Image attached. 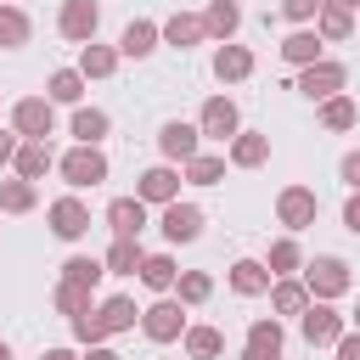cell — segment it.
I'll return each mask as SVG.
<instances>
[{
	"instance_id": "1",
	"label": "cell",
	"mask_w": 360,
	"mask_h": 360,
	"mask_svg": "<svg viewBox=\"0 0 360 360\" xmlns=\"http://www.w3.org/2000/svg\"><path fill=\"white\" fill-rule=\"evenodd\" d=\"M304 287H309V298H343L349 287H354V276H349V264L338 259V253H321L315 264H304Z\"/></svg>"
},
{
	"instance_id": "2",
	"label": "cell",
	"mask_w": 360,
	"mask_h": 360,
	"mask_svg": "<svg viewBox=\"0 0 360 360\" xmlns=\"http://www.w3.org/2000/svg\"><path fill=\"white\" fill-rule=\"evenodd\" d=\"M11 129H17L22 141H51V129H56V101H51V96H22V101L11 107Z\"/></svg>"
},
{
	"instance_id": "3",
	"label": "cell",
	"mask_w": 360,
	"mask_h": 360,
	"mask_svg": "<svg viewBox=\"0 0 360 360\" xmlns=\"http://www.w3.org/2000/svg\"><path fill=\"white\" fill-rule=\"evenodd\" d=\"M56 169H62V180L73 191H84V186H101L107 180V152L101 146H73V152L56 158Z\"/></svg>"
},
{
	"instance_id": "4",
	"label": "cell",
	"mask_w": 360,
	"mask_h": 360,
	"mask_svg": "<svg viewBox=\"0 0 360 360\" xmlns=\"http://www.w3.org/2000/svg\"><path fill=\"white\" fill-rule=\"evenodd\" d=\"M186 326H191V321H186V304H180V298H169V292H163L158 304H146V309H141V332H146L152 343H174Z\"/></svg>"
},
{
	"instance_id": "5",
	"label": "cell",
	"mask_w": 360,
	"mask_h": 360,
	"mask_svg": "<svg viewBox=\"0 0 360 360\" xmlns=\"http://www.w3.org/2000/svg\"><path fill=\"white\" fill-rule=\"evenodd\" d=\"M298 332H304V343H309V349H326V343H338V338H343V315H338L326 298H309V304H304V315H298Z\"/></svg>"
},
{
	"instance_id": "6",
	"label": "cell",
	"mask_w": 360,
	"mask_h": 360,
	"mask_svg": "<svg viewBox=\"0 0 360 360\" xmlns=\"http://www.w3.org/2000/svg\"><path fill=\"white\" fill-rule=\"evenodd\" d=\"M96 28H101V0H62V11H56V34L62 39L90 45Z\"/></svg>"
},
{
	"instance_id": "7",
	"label": "cell",
	"mask_w": 360,
	"mask_h": 360,
	"mask_svg": "<svg viewBox=\"0 0 360 360\" xmlns=\"http://www.w3.org/2000/svg\"><path fill=\"white\" fill-rule=\"evenodd\" d=\"M343 84H349V68H343V62H332V56H321V62L298 68V90H304L309 101H326V96H338Z\"/></svg>"
},
{
	"instance_id": "8",
	"label": "cell",
	"mask_w": 360,
	"mask_h": 360,
	"mask_svg": "<svg viewBox=\"0 0 360 360\" xmlns=\"http://www.w3.org/2000/svg\"><path fill=\"white\" fill-rule=\"evenodd\" d=\"M315 214H321V202H315L309 186H281V191H276V219H281L287 231H309Z\"/></svg>"
},
{
	"instance_id": "9",
	"label": "cell",
	"mask_w": 360,
	"mask_h": 360,
	"mask_svg": "<svg viewBox=\"0 0 360 360\" xmlns=\"http://www.w3.org/2000/svg\"><path fill=\"white\" fill-rule=\"evenodd\" d=\"M158 152H163V163H186V158L202 152V129L186 124V118H169V124L158 129Z\"/></svg>"
},
{
	"instance_id": "10",
	"label": "cell",
	"mask_w": 360,
	"mask_h": 360,
	"mask_svg": "<svg viewBox=\"0 0 360 360\" xmlns=\"http://www.w3.org/2000/svg\"><path fill=\"white\" fill-rule=\"evenodd\" d=\"M197 129H202L208 141H231V135L242 129V112H236V101H231V96H208V101H202V118H197Z\"/></svg>"
},
{
	"instance_id": "11",
	"label": "cell",
	"mask_w": 360,
	"mask_h": 360,
	"mask_svg": "<svg viewBox=\"0 0 360 360\" xmlns=\"http://www.w3.org/2000/svg\"><path fill=\"white\" fill-rule=\"evenodd\" d=\"M45 219H51V231H56L62 242H79V236H90V208H84L79 197H56V202L45 208Z\"/></svg>"
},
{
	"instance_id": "12",
	"label": "cell",
	"mask_w": 360,
	"mask_h": 360,
	"mask_svg": "<svg viewBox=\"0 0 360 360\" xmlns=\"http://www.w3.org/2000/svg\"><path fill=\"white\" fill-rule=\"evenodd\" d=\"M158 231L169 236V242H197L202 236V208L197 202H163V219H158Z\"/></svg>"
},
{
	"instance_id": "13",
	"label": "cell",
	"mask_w": 360,
	"mask_h": 360,
	"mask_svg": "<svg viewBox=\"0 0 360 360\" xmlns=\"http://www.w3.org/2000/svg\"><path fill=\"white\" fill-rule=\"evenodd\" d=\"M135 197H141L146 208H152V202H158V208L174 202V197H180V174H174V163H152V169L135 180Z\"/></svg>"
},
{
	"instance_id": "14",
	"label": "cell",
	"mask_w": 360,
	"mask_h": 360,
	"mask_svg": "<svg viewBox=\"0 0 360 360\" xmlns=\"http://www.w3.org/2000/svg\"><path fill=\"white\" fill-rule=\"evenodd\" d=\"M11 169H17L22 180H45V174L56 169V152H51V141H17V158H11Z\"/></svg>"
},
{
	"instance_id": "15",
	"label": "cell",
	"mask_w": 360,
	"mask_h": 360,
	"mask_svg": "<svg viewBox=\"0 0 360 360\" xmlns=\"http://www.w3.org/2000/svg\"><path fill=\"white\" fill-rule=\"evenodd\" d=\"M107 231L112 236H141L146 231V202L141 197H112L107 202Z\"/></svg>"
},
{
	"instance_id": "16",
	"label": "cell",
	"mask_w": 360,
	"mask_h": 360,
	"mask_svg": "<svg viewBox=\"0 0 360 360\" xmlns=\"http://www.w3.org/2000/svg\"><path fill=\"white\" fill-rule=\"evenodd\" d=\"M321 51H326V39H321L315 28H292V34L281 39V62H287V68H309V62H321Z\"/></svg>"
},
{
	"instance_id": "17",
	"label": "cell",
	"mask_w": 360,
	"mask_h": 360,
	"mask_svg": "<svg viewBox=\"0 0 360 360\" xmlns=\"http://www.w3.org/2000/svg\"><path fill=\"white\" fill-rule=\"evenodd\" d=\"M225 158H231L236 169H259V163L270 158V135H264V129H236V135H231V152H225Z\"/></svg>"
},
{
	"instance_id": "18",
	"label": "cell",
	"mask_w": 360,
	"mask_h": 360,
	"mask_svg": "<svg viewBox=\"0 0 360 360\" xmlns=\"http://www.w3.org/2000/svg\"><path fill=\"white\" fill-rule=\"evenodd\" d=\"M270 270H264V259H236L231 264V292L236 298H259V292H270Z\"/></svg>"
},
{
	"instance_id": "19",
	"label": "cell",
	"mask_w": 360,
	"mask_h": 360,
	"mask_svg": "<svg viewBox=\"0 0 360 360\" xmlns=\"http://www.w3.org/2000/svg\"><path fill=\"white\" fill-rule=\"evenodd\" d=\"M158 39H163V34H158V22L135 17V22H124V34H118V56H135V62H141V56H152V51H158Z\"/></svg>"
},
{
	"instance_id": "20",
	"label": "cell",
	"mask_w": 360,
	"mask_h": 360,
	"mask_svg": "<svg viewBox=\"0 0 360 360\" xmlns=\"http://www.w3.org/2000/svg\"><path fill=\"white\" fill-rule=\"evenodd\" d=\"M248 73H253V51L225 39V45L214 51V79H219V84H236V79H248Z\"/></svg>"
},
{
	"instance_id": "21",
	"label": "cell",
	"mask_w": 360,
	"mask_h": 360,
	"mask_svg": "<svg viewBox=\"0 0 360 360\" xmlns=\"http://www.w3.org/2000/svg\"><path fill=\"white\" fill-rule=\"evenodd\" d=\"M236 28H242V6H236V0H208V11H202V34L225 45Z\"/></svg>"
},
{
	"instance_id": "22",
	"label": "cell",
	"mask_w": 360,
	"mask_h": 360,
	"mask_svg": "<svg viewBox=\"0 0 360 360\" xmlns=\"http://www.w3.org/2000/svg\"><path fill=\"white\" fill-rule=\"evenodd\" d=\"M315 34H321L326 45H343V39L354 34V11H343V6H332V0H326V6L315 11Z\"/></svg>"
},
{
	"instance_id": "23",
	"label": "cell",
	"mask_w": 360,
	"mask_h": 360,
	"mask_svg": "<svg viewBox=\"0 0 360 360\" xmlns=\"http://www.w3.org/2000/svg\"><path fill=\"white\" fill-rule=\"evenodd\" d=\"M84 84H90V79H84L79 68H56V73L45 79V96L62 101V107H79V101H84Z\"/></svg>"
},
{
	"instance_id": "24",
	"label": "cell",
	"mask_w": 360,
	"mask_h": 360,
	"mask_svg": "<svg viewBox=\"0 0 360 360\" xmlns=\"http://www.w3.org/2000/svg\"><path fill=\"white\" fill-rule=\"evenodd\" d=\"M304 304H309V287L304 281H292V276H276L270 281V309L276 315H304Z\"/></svg>"
},
{
	"instance_id": "25",
	"label": "cell",
	"mask_w": 360,
	"mask_h": 360,
	"mask_svg": "<svg viewBox=\"0 0 360 360\" xmlns=\"http://www.w3.org/2000/svg\"><path fill=\"white\" fill-rule=\"evenodd\" d=\"M96 321L107 326V338L112 332H129L135 321H141V309H135V298H124V292H112V298H101V309H96Z\"/></svg>"
},
{
	"instance_id": "26",
	"label": "cell",
	"mask_w": 360,
	"mask_h": 360,
	"mask_svg": "<svg viewBox=\"0 0 360 360\" xmlns=\"http://www.w3.org/2000/svg\"><path fill=\"white\" fill-rule=\"evenodd\" d=\"M180 343H186L191 360H219V354H225V332H219V326H186Z\"/></svg>"
},
{
	"instance_id": "27",
	"label": "cell",
	"mask_w": 360,
	"mask_h": 360,
	"mask_svg": "<svg viewBox=\"0 0 360 360\" xmlns=\"http://www.w3.org/2000/svg\"><path fill=\"white\" fill-rule=\"evenodd\" d=\"M158 34H163V39L174 45V51H191L197 39H208V34H202V17H191V11H174V17H169V22L158 28Z\"/></svg>"
},
{
	"instance_id": "28",
	"label": "cell",
	"mask_w": 360,
	"mask_h": 360,
	"mask_svg": "<svg viewBox=\"0 0 360 360\" xmlns=\"http://www.w3.org/2000/svg\"><path fill=\"white\" fill-rule=\"evenodd\" d=\"M79 73H84V79H112V73H118V45H96V39H90V45L79 51Z\"/></svg>"
},
{
	"instance_id": "29",
	"label": "cell",
	"mask_w": 360,
	"mask_h": 360,
	"mask_svg": "<svg viewBox=\"0 0 360 360\" xmlns=\"http://www.w3.org/2000/svg\"><path fill=\"white\" fill-rule=\"evenodd\" d=\"M112 129V118L101 107H73V141L79 146H101V135Z\"/></svg>"
},
{
	"instance_id": "30",
	"label": "cell",
	"mask_w": 360,
	"mask_h": 360,
	"mask_svg": "<svg viewBox=\"0 0 360 360\" xmlns=\"http://www.w3.org/2000/svg\"><path fill=\"white\" fill-rule=\"evenodd\" d=\"M141 259H146V253H141V242H135V236H112V248H107V259H101V264H107V276H135V270H141Z\"/></svg>"
},
{
	"instance_id": "31",
	"label": "cell",
	"mask_w": 360,
	"mask_h": 360,
	"mask_svg": "<svg viewBox=\"0 0 360 360\" xmlns=\"http://www.w3.org/2000/svg\"><path fill=\"white\" fill-rule=\"evenodd\" d=\"M135 276H141V281H146L152 292H174V276H180V264H174L169 253H146Z\"/></svg>"
},
{
	"instance_id": "32",
	"label": "cell",
	"mask_w": 360,
	"mask_h": 360,
	"mask_svg": "<svg viewBox=\"0 0 360 360\" xmlns=\"http://www.w3.org/2000/svg\"><path fill=\"white\" fill-rule=\"evenodd\" d=\"M34 202H39V186L34 180H22V174L17 180H0V214H28Z\"/></svg>"
},
{
	"instance_id": "33",
	"label": "cell",
	"mask_w": 360,
	"mask_h": 360,
	"mask_svg": "<svg viewBox=\"0 0 360 360\" xmlns=\"http://www.w3.org/2000/svg\"><path fill=\"white\" fill-rule=\"evenodd\" d=\"M174 292H180V304L197 309V304L214 298V276H208V270H180V276H174Z\"/></svg>"
},
{
	"instance_id": "34",
	"label": "cell",
	"mask_w": 360,
	"mask_h": 360,
	"mask_svg": "<svg viewBox=\"0 0 360 360\" xmlns=\"http://www.w3.org/2000/svg\"><path fill=\"white\" fill-rule=\"evenodd\" d=\"M28 34H34L28 11H22V6H0V45L17 51V45H28Z\"/></svg>"
},
{
	"instance_id": "35",
	"label": "cell",
	"mask_w": 360,
	"mask_h": 360,
	"mask_svg": "<svg viewBox=\"0 0 360 360\" xmlns=\"http://www.w3.org/2000/svg\"><path fill=\"white\" fill-rule=\"evenodd\" d=\"M101 276H107V264L90 259V253H73V259L62 264V281H79V287H90V292L101 287Z\"/></svg>"
},
{
	"instance_id": "36",
	"label": "cell",
	"mask_w": 360,
	"mask_h": 360,
	"mask_svg": "<svg viewBox=\"0 0 360 360\" xmlns=\"http://www.w3.org/2000/svg\"><path fill=\"white\" fill-rule=\"evenodd\" d=\"M354 118H360V107H354L343 90L321 101V124H326V129H354Z\"/></svg>"
},
{
	"instance_id": "37",
	"label": "cell",
	"mask_w": 360,
	"mask_h": 360,
	"mask_svg": "<svg viewBox=\"0 0 360 360\" xmlns=\"http://www.w3.org/2000/svg\"><path fill=\"white\" fill-rule=\"evenodd\" d=\"M186 180H191V186H219V180H225V158H214V152L186 158Z\"/></svg>"
},
{
	"instance_id": "38",
	"label": "cell",
	"mask_w": 360,
	"mask_h": 360,
	"mask_svg": "<svg viewBox=\"0 0 360 360\" xmlns=\"http://www.w3.org/2000/svg\"><path fill=\"white\" fill-rule=\"evenodd\" d=\"M51 304H56V315H84L90 309V287H79V281H56V292H51Z\"/></svg>"
},
{
	"instance_id": "39",
	"label": "cell",
	"mask_w": 360,
	"mask_h": 360,
	"mask_svg": "<svg viewBox=\"0 0 360 360\" xmlns=\"http://www.w3.org/2000/svg\"><path fill=\"white\" fill-rule=\"evenodd\" d=\"M281 343H287V338H281V321H276V315L248 326V349H259V354H276V360H281Z\"/></svg>"
},
{
	"instance_id": "40",
	"label": "cell",
	"mask_w": 360,
	"mask_h": 360,
	"mask_svg": "<svg viewBox=\"0 0 360 360\" xmlns=\"http://www.w3.org/2000/svg\"><path fill=\"white\" fill-rule=\"evenodd\" d=\"M298 264H304V253H298V242H292V236L270 242V259H264V270H270V276H292Z\"/></svg>"
},
{
	"instance_id": "41",
	"label": "cell",
	"mask_w": 360,
	"mask_h": 360,
	"mask_svg": "<svg viewBox=\"0 0 360 360\" xmlns=\"http://www.w3.org/2000/svg\"><path fill=\"white\" fill-rule=\"evenodd\" d=\"M73 338H79L84 349H96V343H107V326L96 321V304H90L84 315H73Z\"/></svg>"
},
{
	"instance_id": "42",
	"label": "cell",
	"mask_w": 360,
	"mask_h": 360,
	"mask_svg": "<svg viewBox=\"0 0 360 360\" xmlns=\"http://www.w3.org/2000/svg\"><path fill=\"white\" fill-rule=\"evenodd\" d=\"M321 6H326V0H281V17H287V22H309Z\"/></svg>"
},
{
	"instance_id": "43",
	"label": "cell",
	"mask_w": 360,
	"mask_h": 360,
	"mask_svg": "<svg viewBox=\"0 0 360 360\" xmlns=\"http://www.w3.org/2000/svg\"><path fill=\"white\" fill-rule=\"evenodd\" d=\"M338 174H343V186H349V191H360V152H349V158L338 163Z\"/></svg>"
},
{
	"instance_id": "44",
	"label": "cell",
	"mask_w": 360,
	"mask_h": 360,
	"mask_svg": "<svg viewBox=\"0 0 360 360\" xmlns=\"http://www.w3.org/2000/svg\"><path fill=\"white\" fill-rule=\"evenodd\" d=\"M332 349H338V360H360V332H343Z\"/></svg>"
},
{
	"instance_id": "45",
	"label": "cell",
	"mask_w": 360,
	"mask_h": 360,
	"mask_svg": "<svg viewBox=\"0 0 360 360\" xmlns=\"http://www.w3.org/2000/svg\"><path fill=\"white\" fill-rule=\"evenodd\" d=\"M343 231L360 236V191H349V202H343Z\"/></svg>"
},
{
	"instance_id": "46",
	"label": "cell",
	"mask_w": 360,
	"mask_h": 360,
	"mask_svg": "<svg viewBox=\"0 0 360 360\" xmlns=\"http://www.w3.org/2000/svg\"><path fill=\"white\" fill-rule=\"evenodd\" d=\"M17 141H22V135H17V129H0V169H6V163H11V158H17Z\"/></svg>"
},
{
	"instance_id": "47",
	"label": "cell",
	"mask_w": 360,
	"mask_h": 360,
	"mask_svg": "<svg viewBox=\"0 0 360 360\" xmlns=\"http://www.w3.org/2000/svg\"><path fill=\"white\" fill-rule=\"evenodd\" d=\"M84 360H124V354H118V349H107V343H96V349L84 354Z\"/></svg>"
},
{
	"instance_id": "48",
	"label": "cell",
	"mask_w": 360,
	"mask_h": 360,
	"mask_svg": "<svg viewBox=\"0 0 360 360\" xmlns=\"http://www.w3.org/2000/svg\"><path fill=\"white\" fill-rule=\"evenodd\" d=\"M39 360H79V354H73V349H45Z\"/></svg>"
},
{
	"instance_id": "49",
	"label": "cell",
	"mask_w": 360,
	"mask_h": 360,
	"mask_svg": "<svg viewBox=\"0 0 360 360\" xmlns=\"http://www.w3.org/2000/svg\"><path fill=\"white\" fill-rule=\"evenodd\" d=\"M242 360H276V354H259V349H242Z\"/></svg>"
},
{
	"instance_id": "50",
	"label": "cell",
	"mask_w": 360,
	"mask_h": 360,
	"mask_svg": "<svg viewBox=\"0 0 360 360\" xmlns=\"http://www.w3.org/2000/svg\"><path fill=\"white\" fill-rule=\"evenodd\" d=\"M332 6H343V11H360V0H332Z\"/></svg>"
},
{
	"instance_id": "51",
	"label": "cell",
	"mask_w": 360,
	"mask_h": 360,
	"mask_svg": "<svg viewBox=\"0 0 360 360\" xmlns=\"http://www.w3.org/2000/svg\"><path fill=\"white\" fill-rule=\"evenodd\" d=\"M0 360H11V349H6V343H0Z\"/></svg>"
},
{
	"instance_id": "52",
	"label": "cell",
	"mask_w": 360,
	"mask_h": 360,
	"mask_svg": "<svg viewBox=\"0 0 360 360\" xmlns=\"http://www.w3.org/2000/svg\"><path fill=\"white\" fill-rule=\"evenodd\" d=\"M354 332H360V309H354Z\"/></svg>"
},
{
	"instance_id": "53",
	"label": "cell",
	"mask_w": 360,
	"mask_h": 360,
	"mask_svg": "<svg viewBox=\"0 0 360 360\" xmlns=\"http://www.w3.org/2000/svg\"><path fill=\"white\" fill-rule=\"evenodd\" d=\"M0 6H11V0H0Z\"/></svg>"
}]
</instances>
